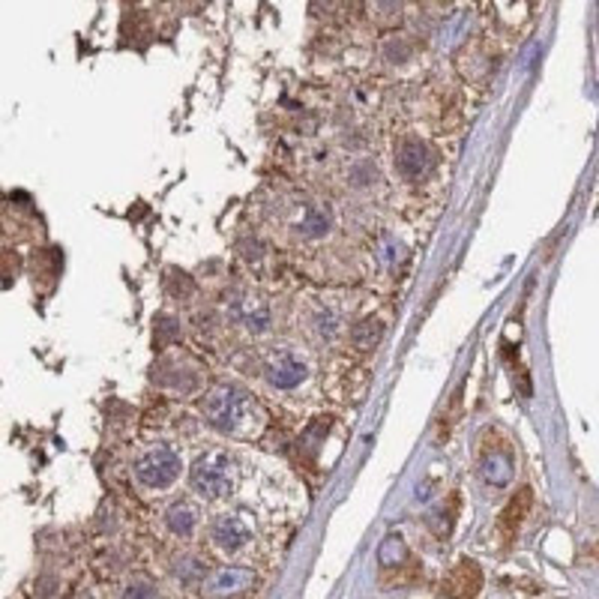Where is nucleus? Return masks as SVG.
<instances>
[{
    "label": "nucleus",
    "instance_id": "39448f33",
    "mask_svg": "<svg viewBox=\"0 0 599 599\" xmlns=\"http://www.w3.org/2000/svg\"><path fill=\"white\" fill-rule=\"evenodd\" d=\"M483 587V572L474 561H459L450 570V575L444 579V594H450L455 599H474Z\"/></svg>",
    "mask_w": 599,
    "mask_h": 599
},
{
    "label": "nucleus",
    "instance_id": "423d86ee",
    "mask_svg": "<svg viewBox=\"0 0 599 599\" xmlns=\"http://www.w3.org/2000/svg\"><path fill=\"white\" fill-rule=\"evenodd\" d=\"M483 476L492 486H507L513 476V453L507 444H486L483 446Z\"/></svg>",
    "mask_w": 599,
    "mask_h": 599
},
{
    "label": "nucleus",
    "instance_id": "9d476101",
    "mask_svg": "<svg viewBox=\"0 0 599 599\" xmlns=\"http://www.w3.org/2000/svg\"><path fill=\"white\" fill-rule=\"evenodd\" d=\"M396 168L399 174H405V177H420L423 171L429 168V150L423 141L417 138H408V141H401V147H399V156H396Z\"/></svg>",
    "mask_w": 599,
    "mask_h": 599
},
{
    "label": "nucleus",
    "instance_id": "f257e3e1",
    "mask_svg": "<svg viewBox=\"0 0 599 599\" xmlns=\"http://www.w3.org/2000/svg\"><path fill=\"white\" fill-rule=\"evenodd\" d=\"M204 420L210 423L216 432L231 434V438H243L258 426V408L246 390L234 384H219L201 401Z\"/></svg>",
    "mask_w": 599,
    "mask_h": 599
},
{
    "label": "nucleus",
    "instance_id": "f8f14e48",
    "mask_svg": "<svg viewBox=\"0 0 599 599\" xmlns=\"http://www.w3.org/2000/svg\"><path fill=\"white\" fill-rule=\"evenodd\" d=\"M166 525L174 537H192L195 528H198V509L187 500H180V504H171L168 513H166Z\"/></svg>",
    "mask_w": 599,
    "mask_h": 599
},
{
    "label": "nucleus",
    "instance_id": "7ed1b4c3",
    "mask_svg": "<svg viewBox=\"0 0 599 599\" xmlns=\"http://www.w3.org/2000/svg\"><path fill=\"white\" fill-rule=\"evenodd\" d=\"M135 479L150 492H162L171 488L180 476V453L168 444L150 446L147 453H141L135 459Z\"/></svg>",
    "mask_w": 599,
    "mask_h": 599
},
{
    "label": "nucleus",
    "instance_id": "2eb2a0df",
    "mask_svg": "<svg viewBox=\"0 0 599 599\" xmlns=\"http://www.w3.org/2000/svg\"><path fill=\"white\" fill-rule=\"evenodd\" d=\"M120 599H159L156 591H154V584H147V582H133L123 591V596Z\"/></svg>",
    "mask_w": 599,
    "mask_h": 599
},
{
    "label": "nucleus",
    "instance_id": "6e6552de",
    "mask_svg": "<svg viewBox=\"0 0 599 599\" xmlns=\"http://www.w3.org/2000/svg\"><path fill=\"white\" fill-rule=\"evenodd\" d=\"M234 315L240 318V324L252 333H264L270 326V309L267 303L258 297V294H240V297L231 303Z\"/></svg>",
    "mask_w": 599,
    "mask_h": 599
},
{
    "label": "nucleus",
    "instance_id": "4468645a",
    "mask_svg": "<svg viewBox=\"0 0 599 599\" xmlns=\"http://www.w3.org/2000/svg\"><path fill=\"white\" fill-rule=\"evenodd\" d=\"M405 558H408V549H405V542H401V537H387L384 546L378 551V561L384 566H399Z\"/></svg>",
    "mask_w": 599,
    "mask_h": 599
},
{
    "label": "nucleus",
    "instance_id": "20e7f679",
    "mask_svg": "<svg viewBox=\"0 0 599 599\" xmlns=\"http://www.w3.org/2000/svg\"><path fill=\"white\" fill-rule=\"evenodd\" d=\"M210 540L213 546L225 551V554H237L243 551L249 542H252V528H249V521L237 513H222L213 519L210 525Z\"/></svg>",
    "mask_w": 599,
    "mask_h": 599
},
{
    "label": "nucleus",
    "instance_id": "f03ea898",
    "mask_svg": "<svg viewBox=\"0 0 599 599\" xmlns=\"http://www.w3.org/2000/svg\"><path fill=\"white\" fill-rule=\"evenodd\" d=\"M192 492H198L204 500H219L231 492L234 486V462L228 459V453L210 450L198 455V462L189 471Z\"/></svg>",
    "mask_w": 599,
    "mask_h": 599
},
{
    "label": "nucleus",
    "instance_id": "1a4fd4ad",
    "mask_svg": "<svg viewBox=\"0 0 599 599\" xmlns=\"http://www.w3.org/2000/svg\"><path fill=\"white\" fill-rule=\"evenodd\" d=\"M530 504H533L530 488H519V492L513 495V500H509L507 509L497 519V528H500V533H504V540H513L519 533L521 521H525L528 513H530Z\"/></svg>",
    "mask_w": 599,
    "mask_h": 599
},
{
    "label": "nucleus",
    "instance_id": "ddd939ff",
    "mask_svg": "<svg viewBox=\"0 0 599 599\" xmlns=\"http://www.w3.org/2000/svg\"><path fill=\"white\" fill-rule=\"evenodd\" d=\"M380 336H384V326H380L378 321H363L359 326H354L351 339L359 351H369V348H375L380 342Z\"/></svg>",
    "mask_w": 599,
    "mask_h": 599
},
{
    "label": "nucleus",
    "instance_id": "9b49d317",
    "mask_svg": "<svg viewBox=\"0 0 599 599\" xmlns=\"http://www.w3.org/2000/svg\"><path fill=\"white\" fill-rule=\"evenodd\" d=\"M249 584H252V572L243 570V566H228V570H219L210 582H207V591L216 596H225V594L243 591Z\"/></svg>",
    "mask_w": 599,
    "mask_h": 599
},
{
    "label": "nucleus",
    "instance_id": "0eeeda50",
    "mask_svg": "<svg viewBox=\"0 0 599 599\" xmlns=\"http://www.w3.org/2000/svg\"><path fill=\"white\" fill-rule=\"evenodd\" d=\"M303 378H306V366H303L294 354L279 351L273 359H270V366H267V380H270V384H273V387H279V390H291V387H297Z\"/></svg>",
    "mask_w": 599,
    "mask_h": 599
}]
</instances>
